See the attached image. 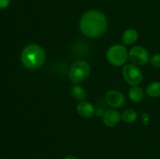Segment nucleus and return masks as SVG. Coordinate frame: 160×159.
<instances>
[{
  "label": "nucleus",
  "mask_w": 160,
  "mask_h": 159,
  "mask_svg": "<svg viewBox=\"0 0 160 159\" xmlns=\"http://www.w3.org/2000/svg\"><path fill=\"white\" fill-rule=\"evenodd\" d=\"M70 93L75 99L79 100V101L85 99L86 96H87L85 90L80 86H73L70 90Z\"/></svg>",
  "instance_id": "12"
},
{
  "label": "nucleus",
  "mask_w": 160,
  "mask_h": 159,
  "mask_svg": "<svg viewBox=\"0 0 160 159\" xmlns=\"http://www.w3.org/2000/svg\"><path fill=\"white\" fill-rule=\"evenodd\" d=\"M121 118V115L118 111L115 109H111L107 111L103 115V123L109 127H113L117 125Z\"/></svg>",
  "instance_id": "8"
},
{
  "label": "nucleus",
  "mask_w": 160,
  "mask_h": 159,
  "mask_svg": "<svg viewBox=\"0 0 160 159\" xmlns=\"http://www.w3.org/2000/svg\"><path fill=\"white\" fill-rule=\"evenodd\" d=\"M122 73L127 83L132 86H136L140 84L143 77L142 71L136 65L131 64L124 65Z\"/></svg>",
  "instance_id": "5"
},
{
  "label": "nucleus",
  "mask_w": 160,
  "mask_h": 159,
  "mask_svg": "<svg viewBox=\"0 0 160 159\" xmlns=\"http://www.w3.org/2000/svg\"><path fill=\"white\" fill-rule=\"evenodd\" d=\"M11 2V0H0V9L8 7Z\"/></svg>",
  "instance_id": "16"
},
{
  "label": "nucleus",
  "mask_w": 160,
  "mask_h": 159,
  "mask_svg": "<svg viewBox=\"0 0 160 159\" xmlns=\"http://www.w3.org/2000/svg\"><path fill=\"white\" fill-rule=\"evenodd\" d=\"M63 159H77V157H75L74 156H72V155H68L67 157H64Z\"/></svg>",
  "instance_id": "18"
},
{
  "label": "nucleus",
  "mask_w": 160,
  "mask_h": 159,
  "mask_svg": "<svg viewBox=\"0 0 160 159\" xmlns=\"http://www.w3.org/2000/svg\"><path fill=\"white\" fill-rule=\"evenodd\" d=\"M96 115H98V116H102V115H103V111H102V109L98 108V110L96 111Z\"/></svg>",
  "instance_id": "17"
},
{
  "label": "nucleus",
  "mask_w": 160,
  "mask_h": 159,
  "mask_svg": "<svg viewBox=\"0 0 160 159\" xmlns=\"http://www.w3.org/2000/svg\"><path fill=\"white\" fill-rule=\"evenodd\" d=\"M129 59L133 63L138 65L146 64L149 60V54L145 48L142 46H135L131 49L129 52Z\"/></svg>",
  "instance_id": "6"
},
{
  "label": "nucleus",
  "mask_w": 160,
  "mask_h": 159,
  "mask_svg": "<svg viewBox=\"0 0 160 159\" xmlns=\"http://www.w3.org/2000/svg\"><path fill=\"white\" fill-rule=\"evenodd\" d=\"M138 38V33L136 30L131 28L128 29L123 32V36H122V40L123 43L126 45H131L135 43Z\"/></svg>",
  "instance_id": "10"
},
{
  "label": "nucleus",
  "mask_w": 160,
  "mask_h": 159,
  "mask_svg": "<svg viewBox=\"0 0 160 159\" xmlns=\"http://www.w3.org/2000/svg\"><path fill=\"white\" fill-rule=\"evenodd\" d=\"M106 57L109 63L116 66H120L123 65L128 59V50L122 45H113L108 49Z\"/></svg>",
  "instance_id": "4"
},
{
  "label": "nucleus",
  "mask_w": 160,
  "mask_h": 159,
  "mask_svg": "<svg viewBox=\"0 0 160 159\" xmlns=\"http://www.w3.org/2000/svg\"><path fill=\"white\" fill-rule=\"evenodd\" d=\"M106 28V17L98 10H90L85 12L80 21L81 32L88 37H98L102 35Z\"/></svg>",
  "instance_id": "1"
},
{
  "label": "nucleus",
  "mask_w": 160,
  "mask_h": 159,
  "mask_svg": "<svg viewBox=\"0 0 160 159\" xmlns=\"http://www.w3.org/2000/svg\"><path fill=\"white\" fill-rule=\"evenodd\" d=\"M106 101L109 105L113 108H120L124 104L125 98L123 94L117 90H109L106 93Z\"/></svg>",
  "instance_id": "7"
},
{
  "label": "nucleus",
  "mask_w": 160,
  "mask_h": 159,
  "mask_svg": "<svg viewBox=\"0 0 160 159\" xmlns=\"http://www.w3.org/2000/svg\"><path fill=\"white\" fill-rule=\"evenodd\" d=\"M77 111L81 116L84 118H91L95 114V108L88 101H81L77 106Z\"/></svg>",
  "instance_id": "9"
},
{
  "label": "nucleus",
  "mask_w": 160,
  "mask_h": 159,
  "mask_svg": "<svg viewBox=\"0 0 160 159\" xmlns=\"http://www.w3.org/2000/svg\"><path fill=\"white\" fill-rule=\"evenodd\" d=\"M138 114L134 109H127L123 112L121 118L127 123H134L137 119Z\"/></svg>",
  "instance_id": "13"
},
{
  "label": "nucleus",
  "mask_w": 160,
  "mask_h": 159,
  "mask_svg": "<svg viewBox=\"0 0 160 159\" xmlns=\"http://www.w3.org/2000/svg\"><path fill=\"white\" fill-rule=\"evenodd\" d=\"M91 68L85 61H78L71 65L69 72L70 78L73 83L83 82L90 74Z\"/></svg>",
  "instance_id": "3"
},
{
  "label": "nucleus",
  "mask_w": 160,
  "mask_h": 159,
  "mask_svg": "<svg viewBox=\"0 0 160 159\" xmlns=\"http://www.w3.org/2000/svg\"><path fill=\"white\" fill-rule=\"evenodd\" d=\"M144 96L143 90L137 86H134L129 90V97L131 101L134 102H139L142 100Z\"/></svg>",
  "instance_id": "11"
},
{
  "label": "nucleus",
  "mask_w": 160,
  "mask_h": 159,
  "mask_svg": "<svg viewBox=\"0 0 160 159\" xmlns=\"http://www.w3.org/2000/svg\"><path fill=\"white\" fill-rule=\"evenodd\" d=\"M20 58L22 63L25 67L34 70L43 65L45 59V53L40 45L31 44L23 48Z\"/></svg>",
  "instance_id": "2"
},
{
  "label": "nucleus",
  "mask_w": 160,
  "mask_h": 159,
  "mask_svg": "<svg viewBox=\"0 0 160 159\" xmlns=\"http://www.w3.org/2000/svg\"><path fill=\"white\" fill-rule=\"evenodd\" d=\"M150 62L154 67L160 68V54L154 55L150 59Z\"/></svg>",
  "instance_id": "15"
},
{
  "label": "nucleus",
  "mask_w": 160,
  "mask_h": 159,
  "mask_svg": "<svg viewBox=\"0 0 160 159\" xmlns=\"http://www.w3.org/2000/svg\"><path fill=\"white\" fill-rule=\"evenodd\" d=\"M147 93L149 96L157 98L160 96V83L153 82L147 87Z\"/></svg>",
  "instance_id": "14"
}]
</instances>
